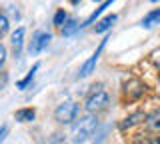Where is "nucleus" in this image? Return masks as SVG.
<instances>
[{
  "instance_id": "4be33fe9",
  "label": "nucleus",
  "mask_w": 160,
  "mask_h": 144,
  "mask_svg": "<svg viewBox=\"0 0 160 144\" xmlns=\"http://www.w3.org/2000/svg\"><path fill=\"white\" fill-rule=\"evenodd\" d=\"M70 2H72V4H78V2H80V0H70Z\"/></svg>"
},
{
  "instance_id": "aec40b11",
  "label": "nucleus",
  "mask_w": 160,
  "mask_h": 144,
  "mask_svg": "<svg viewBox=\"0 0 160 144\" xmlns=\"http://www.w3.org/2000/svg\"><path fill=\"white\" fill-rule=\"evenodd\" d=\"M150 144H160V134H158V136H152V140H150Z\"/></svg>"
},
{
  "instance_id": "6e6552de",
  "label": "nucleus",
  "mask_w": 160,
  "mask_h": 144,
  "mask_svg": "<svg viewBox=\"0 0 160 144\" xmlns=\"http://www.w3.org/2000/svg\"><path fill=\"white\" fill-rule=\"evenodd\" d=\"M22 42H24V28H18V30L12 34V48H14V56H20V50H22Z\"/></svg>"
},
{
  "instance_id": "6ab92c4d",
  "label": "nucleus",
  "mask_w": 160,
  "mask_h": 144,
  "mask_svg": "<svg viewBox=\"0 0 160 144\" xmlns=\"http://www.w3.org/2000/svg\"><path fill=\"white\" fill-rule=\"evenodd\" d=\"M6 132H8V128H6V126H2V128H0V142L4 140V136H6Z\"/></svg>"
},
{
  "instance_id": "423d86ee",
  "label": "nucleus",
  "mask_w": 160,
  "mask_h": 144,
  "mask_svg": "<svg viewBox=\"0 0 160 144\" xmlns=\"http://www.w3.org/2000/svg\"><path fill=\"white\" fill-rule=\"evenodd\" d=\"M124 88H126L128 98H138V96H142V94H144V90H146V86H144L140 80H136V78L128 80L126 84H124Z\"/></svg>"
},
{
  "instance_id": "1a4fd4ad",
  "label": "nucleus",
  "mask_w": 160,
  "mask_h": 144,
  "mask_svg": "<svg viewBox=\"0 0 160 144\" xmlns=\"http://www.w3.org/2000/svg\"><path fill=\"white\" fill-rule=\"evenodd\" d=\"M116 22V14H108L106 18H102L98 24H96V32L100 34V32H106L108 28H112V24Z\"/></svg>"
},
{
  "instance_id": "9b49d317",
  "label": "nucleus",
  "mask_w": 160,
  "mask_h": 144,
  "mask_svg": "<svg viewBox=\"0 0 160 144\" xmlns=\"http://www.w3.org/2000/svg\"><path fill=\"white\" fill-rule=\"evenodd\" d=\"M34 116H36L34 108H24V110L16 112V120H20V122H30V120H34Z\"/></svg>"
},
{
  "instance_id": "4468645a",
  "label": "nucleus",
  "mask_w": 160,
  "mask_h": 144,
  "mask_svg": "<svg viewBox=\"0 0 160 144\" xmlns=\"http://www.w3.org/2000/svg\"><path fill=\"white\" fill-rule=\"evenodd\" d=\"M140 120H144V114H142V112H136V114H132V116H128L126 120H124L122 126H124V128H132L134 124H138Z\"/></svg>"
},
{
  "instance_id": "2eb2a0df",
  "label": "nucleus",
  "mask_w": 160,
  "mask_h": 144,
  "mask_svg": "<svg viewBox=\"0 0 160 144\" xmlns=\"http://www.w3.org/2000/svg\"><path fill=\"white\" fill-rule=\"evenodd\" d=\"M78 28H80V24H76V20H68L66 26L62 28V34H64V36H68V34H72L74 30H78Z\"/></svg>"
},
{
  "instance_id": "f3484780",
  "label": "nucleus",
  "mask_w": 160,
  "mask_h": 144,
  "mask_svg": "<svg viewBox=\"0 0 160 144\" xmlns=\"http://www.w3.org/2000/svg\"><path fill=\"white\" fill-rule=\"evenodd\" d=\"M6 30H8V20H6V16H2V14H0V36H2Z\"/></svg>"
},
{
  "instance_id": "ddd939ff",
  "label": "nucleus",
  "mask_w": 160,
  "mask_h": 144,
  "mask_svg": "<svg viewBox=\"0 0 160 144\" xmlns=\"http://www.w3.org/2000/svg\"><path fill=\"white\" fill-rule=\"evenodd\" d=\"M112 2H114V0H106V2H104V4H102V6H100V8H96V12H94L92 16H90L88 20L84 22V24H80V26H88V24H92L94 20H96V16H100V14H102L104 10H106V8H108V6H110V4H112Z\"/></svg>"
},
{
  "instance_id": "f03ea898",
  "label": "nucleus",
  "mask_w": 160,
  "mask_h": 144,
  "mask_svg": "<svg viewBox=\"0 0 160 144\" xmlns=\"http://www.w3.org/2000/svg\"><path fill=\"white\" fill-rule=\"evenodd\" d=\"M76 114H78V104L68 100V102H62L56 110H54V118H56L60 124H68L76 118Z\"/></svg>"
},
{
  "instance_id": "0eeeda50",
  "label": "nucleus",
  "mask_w": 160,
  "mask_h": 144,
  "mask_svg": "<svg viewBox=\"0 0 160 144\" xmlns=\"http://www.w3.org/2000/svg\"><path fill=\"white\" fill-rule=\"evenodd\" d=\"M144 120H146L144 124H146L148 130H152V132H160V108H158V110H154L152 114H148Z\"/></svg>"
},
{
  "instance_id": "a211bd4d",
  "label": "nucleus",
  "mask_w": 160,
  "mask_h": 144,
  "mask_svg": "<svg viewBox=\"0 0 160 144\" xmlns=\"http://www.w3.org/2000/svg\"><path fill=\"white\" fill-rule=\"evenodd\" d=\"M4 58H6V48L0 44V68H2V64H4Z\"/></svg>"
},
{
  "instance_id": "9d476101",
  "label": "nucleus",
  "mask_w": 160,
  "mask_h": 144,
  "mask_svg": "<svg viewBox=\"0 0 160 144\" xmlns=\"http://www.w3.org/2000/svg\"><path fill=\"white\" fill-rule=\"evenodd\" d=\"M158 20H160V8H156V10H152V12H148L146 16H144L142 26H144V28H150V26H154Z\"/></svg>"
},
{
  "instance_id": "20e7f679",
  "label": "nucleus",
  "mask_w": 160,
  "mask_h": 144,
  "mask_svg": "<svg viewBox=\"0 0 160 144\" xmlns=\"http://www.w3.org/2000/svg\"><path fill=\"white\" fill-rule=\"evenodd\" d=\"M50 40H52L50 32H36V34H34V38H32V42H30V46H28V52H30V54L42 52L44 48L48 46Z\"/></svg>"
},
{
  "instance_id": "f257e3e1",
  "label": "nucleus",
  "mask_w": 160,
  "mask_h": 144,
  "mask_svg": "<svg viewBox=\"0 0 160 144\" xmlns=\"http://www.w3.org/2000/svg\"><path fill=\"white\" fill-rule=\"evenodd\" d=\"M98 128V120L94 116H84L74 124L72 128V142L74 144H80V142H86Z\"/></svg>"
},
{
  "instance_id": "39448f33",
  "label": "nucleus",
  "mask_w": 160,
  "mask_h": 144,
  "mask_svg": "<svg viewBox=\"0 0 160 144\" xmlns=\"http://www.w3.org/2000/svg\"><path fill=\"white\" fill-rule=\"evenodd\" d=\"M104 46H106V40H102V42H100V46L96 48V52H94V54H92V56H90V58H88V60H86V62H84V66H82V68H80V72H78V76H80V78H84V76H88V74H90V72H92V70H94V66H96V62H98V58H100V54H102V50H104Z\"/></svg>"
},
{
  "instance_id": "dca6fc26",
  "label": "nucleus",
  "mask_w": 160,
  "mask_h": 144,
  "mask_svg": "<svg viewBox=\"0 0 160 144\" xmlns=\"http://www.w3.org/2000/svg\"><path fill=\"white\" fill-rule=\"evenodd\" d=\"M64 20H66V14H64V10H58L56 16H54V24H56V26H62Z\"/></svg>"
},
{
  "instance_id": "412c9836",
  "label": "nucleus",
  "mask_w": 160,
  "mask_h": 144,
  "mask_svg": "<svg viewBox=\"0 0 160 144\" xmlns=\"http://www.w3.org/2000/svg\"><path fill=\"white\" fill-rule=\"evenodd\" d=\"M154 60H156V62L160 64V50H156V52H154Z\"/></svg>"
},
{
  "instance_id": "7ed1b4c3",
  "label": "nucleus",
  "mask_w": 160,
  "mask_h": 144,
  "mask_svg": "<svg viewBox=\"0 0 160 144\" xmlns=\"http://www.w3.org/2000/svg\"><path fill=\"white\" fill-rule=\"evenodd\" d=\"M108 104H110L108 94L102 92V90H98V92H94V94H90V96H88V100H86V110H88V112H98V110H104Z\"/></svg>"
},
{
  "instance_id": "f8f14e48",
  "label": "nucleus",
  "mask_w": 160,
  "mask_h": 144,
  "mask_svg": "<svg viewBox=\"0 0 160 144\" xmlns=\"http://www.w3.org/2000/svg\"><path fill=\"white\" fill-rule=\"evenodd\" d=\"M40 68V64H34L32 66V70H30L28 74H26V78H22L18 84H16V88H20V90H24V88H28V84L32 82V78H34V74H36V70Z\"/></svg>"
}]
</instances>
